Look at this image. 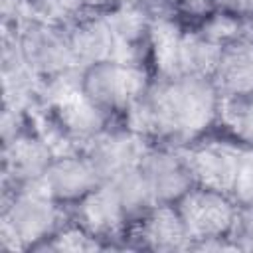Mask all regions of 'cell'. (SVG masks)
Returning a JSON list of instances; mask_svg holds the SVG:
<instances>
[{"mask_svg": "<svg viewBox=\"0 0 253 253\" xmlns=\"http://www.w3.org/2000/svg\"><path fill=\"white\" fill-rule=\"evenodd\" d=\"M221 95L211 77H158L125 115V125L150 144L186 146L217 126Z\"/></svg>", "mask_w": 253, "mask_h": 253, "instance_id": "6da1fadb", "label": "cell"}, {"mask_svg": "<svg viewBox=\"0 0 253 253\" xmlns=\"http://www.w3.org/2000/svg\"><path fill=\"white\" fill-rule=\"evenodd\" d=\"M71 219V206L55 202L42 182L4 188L0 241L6 251H36Z\"/></svg>", "mask_w": 253, "mask_h": 253, "instance_id": "7a4b0ae2", "label": "cell"}, {"mask_svg": "<svg viewBox=\"0 0 253 253\" xmlns=\"http://www.w3.org/2000/svg\"><path fill=\"white\" fill-rule=\"evenodd\" d=\"M152 77L148 67L105 59L79 71V89L113 121L125 123V115L146 91Z\"/></svg>", "mask_w": 253, "mask_h": 253, "instance_id": "3957f363", "label": "cell"}, {"mask_svg": "<svg viewBox=\"0 0 253 253\" xmlns=\"http://www.w3.org/2000/svg\"><path fill=\"white\" fill-rule=\"evenodd\" d=\"M12 28L26 67L42 81V85L79 71L71 51L67 26L30 16L20 26Z\"/></svg>", "mask_w": 253, "mask_h": 253, "instance_id": "277c9868", "label": "cell"}, {"mask_svg": "<svg viewBox=\"0 0 253 253\" xmlns=\"http://www.w3.org/2000/svg\"><path fill=\"white\" fill-rule=\"evenodd\" d=\"M176 208L194 241L231 237L239 211V206L227 192L204 186H194L176 202Z\"/></svg>", "mask_w": 253, "mask_h": 253, "instance_id": "5b68a950", "label": "cell"}, {"mask_svg": "<svg viewBox=\"0 0 253 253\" xmlns=\"http://www.w3.org/2000/svg\"><path fill=\"white\" fill-rule=\"evenodd\" d=\"M241 146L231 136H211L206 134L186 146H180L196 186L227 192L231 190L233 176L237 170V160Z\"/></svg>", "mask_w": 253, "mask_h": 253, "instance_id": "8992f818", "label": "cell"}, {"mask_svg": "<svg viewBox=\"0 0 253 253\" xmlns=\"http://www.w3.org/2000/svg\"><path fill=\"white\" fill-rule=\"evenodd\" d=\"M71 219L95 235L105 245V249L117 247L119 241H125L126 229L130 225L111 182H101L83 200L73 204Z\"/></svg>", "mask_w": 253, "mask_h": 253, "instance_id": "52a82bcc", "label": "cell"}, {"mask_svg": "<svg viewBox=\"0 0 253 253\" xmlns=\"http://www.w3.org/2000/svg\"><path fill=\"white\" fill-rule=\"evenodd\" d=\"M192 235L176 208V204H158L142 219L128 225L125 247L174 253L192 251Z\"/></svg>", "mask_w": 253, "mask_h": 253, "instance_id": "ba28073f", "label": "cell"}, {"mask_svg": "<svg viewBox=\"0 0 253 253\" xmlns=\"http://www.w3.org/2000/svg\"><path fill=\"white\" fill-rule=\"evenodd\" d=\"M53 158V146L34 123L14 140L2 144V188L42 182Z\"/></svg>", "mask_w": 253, "mask_h": 253, "instance_id": "9c48e42d", "label": "cell"}, {"mask_svg": "<svg viewBox=\"0 0 253 253\" xmlns=\"http://www.w3.org/2000/svg\"><path fill=\"white\" fill-rule=\"evenodd\" d=\"M148 144L150 142L123 123L95 136L81 152L91 160L101 182H111L136 168Z\"/></svg>", "mask_w": 253, "mask_h": 253, "instance_id": "30bf717a", "label": "cell"}, {"mask_svg": "<svg viewBox=\"0 0 253 253\" xmlns=\"http://www.w3.org/2000/svg\"><path fill=\"white\" fill-rule=\"evenodd\" d=\"M138 168L158 204H176L196 186L192 170L176 146L148 144Z\"/></svg>", "mask_w": 253, "mask_h": 253, "instance_id": "8fae6325", "label": "cell"}, {"mask_svg": "<svg viewBox=\"0 0 253 253\" xmlns=\"http://www.w3.org/2000/svg\"><path fill=\"white\" fill-rule=\"evenodd\" d=\"M107 18L115 38L113 59L152 69V20L146 12L140 6L117 4Z\"/></svg>", "mask_w": 253, "mask_h": 253, "instance_id": "7c38bea8", "label": "cell"}, {"mask_svg": "<svg viewBox=\"0 0 253 253\" xmlns=\"http://www.w3.org/2000/svg\"><path fill=\"white\" fill-rule=\"evenodd\" d=\"M42 184L55 202L73 206L93 192L101 184V178L83 152H67L55 154Z\"/></svg>", "mask_w": 253, "mask_h": 253, "instance_id": "4fadbf2b", "label": "cell"}, {"mask_svg": "<svg viewBox=\"0 0 253 253\" xmlns=\"http://www.w3.org/2000/svg\"><path fill=\"white\" fill-rule=\"evenodd\" d=\"M69 43L77 69H85L93 63L113 59L115 38L107 18V12L85 14L67 26Z\"/></svg>", "mask_w": 253, "mask_h": 253, "instance_id": "5bb4252c", "label": "cell"}, {"mask_svg": "<svg viewBox=\"0 0 253 253\" xmlns=\"http://www.w3.org/2000/svg\"><path fill=\"white\" fill-rule=\"evenodd\" d=\"M221 51H223V45L206 38L194 26L192 28L184 26L176 43L172 77H182V75L211 77L219 63Z\"/></svg>", "mask_w": 253, "mask_h": 253, "instance_id": "9a60e30c", "label": "cell"}, {"mask_svg": "<svg viewBox=\"0 0 253 253\" xmlns=\"http://www.w3.org/2000/svg\"><path fill=\"white\" fill-rule=\"evenodd\" d=\"M211 79L221 97L253 95V45L243 42L225 45Z\"/></svg>", "mask_w": 253, "mask_h": 253, "instance_id": "2e32d148", "label": "cell"}, {"mask_svg": "<svg viewBox=\"0 0 253 253\" xmlns=\"http://www.w3.org/2000/svg\"><path fill=\"white\" fill-rule=\"evenodd\" d=\"M113 188L117 190V196L121 200V206L128 217L130 223L142 219L154 206H158L148 182L144 180L140 168H132L125 174H121L119 178L111 180Z\"/></svg>", "mask_w": 253, "mask_h": 253, "instance_id": "e0dca14e", "label": "cell"}, {"mask_svg": "<svg viewBox=\"0 0 253 253\" xmlns=\"http://www.w3.org/2000/svg\"><path fill=\"white\" fill-rule=\"evenodd\" d=\"M217 125L239 144L253 146V95L221 97Z\"/></svg>", "mask_w": 253, "mask_h": 253, "instance_id": "ac0fdd59", "label": "cell"}, {"mask_svg": "<svg viewBox=\"0 0 253 253\" xmlns=\"http://www.w3.org/2000/svg\"><path fill=\"white\" fill-rule=\"evenodd\" d=\"M95 249H105V245L85 227L69 219L55 235H51L36 251H95Z\"/></svg>", "mask_w": 253, "mask_h": 253, "instance_id": "d6986e66", "label": "cell"}, {"mask_svg": "<svg viewBox=\"0 0 253 253\" xmlns=\"http://www.w3.org/2000/svg\"><path fill=\"white\" fill-rule=\"evenodd\" d=\"M229 196L239 208L253 204V146H241Z\"/></svg>", "mask_w": 253, "mask_h": 253, "instance_id": "ffe728a7", "label": "cell"}, {"mask_svg": "<svg viewBox=\"0 0 253 253\" xmlns=\"http://www.w3.org/2000/svg\"><path fill=\"white\" fill-rule=\"evenodd\" d=\"M231 237L237 251H253V204L239 208Z\"/></svg>", "mask_w": 253, "mask_h": 253, "instance_id": "44dd1931", "label": "cell"}, {"mask_svg": "<svg viewBox=\"0 0 253 253\" xmlns=\"http://www.w3.org/2000/svg\"><path fill=\"white\" fill-rule=\"evenodd\" d=\"M213 2L215 0H178L184 18L186 20H202L206 14H210L213 10Z\"/></svg>", "mask_w": 253, "mask_h": 253, "instance_id": "7402d4cb", "label": "cell"}, {"mask_svg": "<svg viewBox=\"0 0 253 253\" xmlns=\"http://www.w3.org/2000/svg\"><path fill=\"white\" fill-rule=\"evenodd\" d=\"M119 4H128V6H142L146 0H117Z\"/></svg>", "mask_w": 253, "mask_h": 253, "instance_id": "603a6c76", "label": "cell"}, {"mask_svg": "<svg viewBox=\"0 0 253 253\" xmlns=\"http://www.w3.org/2000/svg\"><path fill=\"white\" fill-rule=\"evenodd\" d=\"M24 2H26V4L30 6V10H32V8H34V6H36V4L40 2V0H24Z\"/></svg>", "mask_w": 253, "mask_h": 253, "instance_id": "cb8c5ba5", "label": "cell"}, {"mask_svg": "<svg viewBox=\"0 0 253 253\" xmlns=\"http://www.w3.org/2000/svg\"><path fill=\"white\" fill-rule=\"evenodd\" d=\"M247 16H253V0H249V14Z\"/></svg>", "mask_w": 253, "mask_h": 253, "instance_id": "d4e9b609", "label": "cell"}]
</instances>
